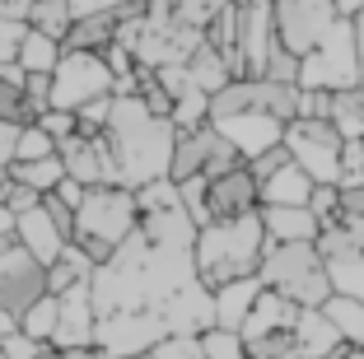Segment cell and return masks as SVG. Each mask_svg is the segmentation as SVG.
<instances>
[{
    "label": "cell",
    "instance_id": "1",
    "mask_svg": "<svg viewBox=\"0 0 364 359\" xmlns=\"http://www.w3.org/2000/svg\"><path fill=\"white\" fill-rule=\"evenodd\" d=\"M107 145L117 159L122 187L145 191L154 182H168L173 145H178V127L168 117H154L136 94H112V112H107Z\"/></svg>",
    "mask_w": 364,
    "mask_h": 359
},
{
    "label": "cell",
    "instance_id": "2",
    "mask_svg": "<svg viewBox=\"0 0 364 359\" xmlns=\"http://www.w3.org/2000/svg\"><path fill=\"white\" fill-rule=\"evenodd\" d=\"M267 229H262V210L243 215V220H220V224H201L192 247V266L196 280L205 289H225L234 280H252L262 271V257H267Z\"/></svg>",
    "mask_w": 364,
    "mask_h": 359
},
{
    "label": "cell",
    "instance_id": "3",
    "mask_svg": "<svg viewBox=\"0 0 364 359\" xmlns=\"http://www.w3.org/2000/svg\"><path fill=\"white\" fill-rule=\"evenodd\" d=\"M136 229H140L136 191L131 187H89L85 201L75 205V238H70V243L94 266H103Z\"/></svg>",
    "mask_w": 364,
    "mask_h": 359
},
{
    "label": "cell",
    "instance_id": "4",
    "mask_svg": "<svg viewBox=\"0 0 364 359\" xmlns=\"http://www.w3.org/2000/svg\"><path fill=\"white\" fill-rule=\"evenodd\" d=\"M205 43V33L187 28L182 19H173L168 0L150 5L140 19H127L117 28V47H127L136 56L140 70H168V65H187L192 52Z\"/></svg>",
    "mask_w": 364,
    "mask_h": 359
},
{
    "label": "cell",
    "instance_id": "5",
    "mask_svg": "<svg viewBox=\"0 0 364 359\" xmlns=\"http://www.w3.org/2000/svg\"><path fill=\"white\" fill-rule=\"evenodd\" d=\"M262 285L289 299L294 308H322L332 299V271L322 262L318 243H289V247H267L262 257Z\"/></svg>",
    "mask_w": 364,
    "mask_h": 359
},
{
    "label": "cell",
    "instance_id": "6",
    "mask_svg": "<svg viewBox=\"0 0 364 359\" xmlns=\"http://www.w3.org/2000/svg\"><path fill=\"white\" fill-rule=\"evenodd\" d=\"M136 201H140V233L150 247H159V252H192L196 247L201 224L187 215L173 182H154V187L136 191Z\"/></svg>",
    "mask_w": 364,
    "mask_h": 359
},
{
    "label": "cell",
    "instance_id": "7",
    "mask_svg": "<svg viewBox=\"0 0 364 359\" xmlns=\"http://www.w3.org/2000/svg\"><path fill=\"white\" fill-rule=\"evenodd\" d=\"M285 154L299 173H309L313 187H341V149L346 140L336 136L332 122H304L294 117L285 127Z\"/></svg>",
    "mask_w": 364,
    "mask_h": 359
},
{
    "label": "cell",
    "instance_id": "8",
    "mask_svg": "<svg viewBox=\"0 0 364 359\" xmlns=\"http://www.w3.org/2000/svg\"><path fill=\"white\" fill-rule=\"evenodd\" d=\"M299 89H318V94H341V89H360V52H355V28L336 23L332 38L318 52L304 56L299 65Z\"/></svg>",
    "mask_w": 364,
    "mask_h": 359
},
{
    "label": "cell",
    "instance_id": "9",
    "mask_svg": "<svg viewBox=\"0 0 364 359\" xmlns=\"http://www.w3.org/2000/svg\"><path fill=\"white\" fill-rule=\"evenodd\" d=\"M117 94V80L107 70L103 56L89 52H61V65L52 70V107L56 112H80L98 98Z\"/></svg>",
    "mask_w": 364,
    "mask_h": 359
},
{
    "label": "cell",
    "instance_id": "10",
    "mask_svg": "<svg viewBox=\"0 0 364 359\" xmlns=\"http://www.w3.org/2000/svg\"><path fill=\"white\" fill-rule=\"evenodd\" d=\"M243 168V159H238V149L229 145L225 136L215 127H201V131H187V136H178V145H173V164H168V182L173 187H182V182L192 178H225V173Z\"/></svg>",
    "mask_w": 364,
    "mask_h": 359
},
{
    "label": "cell",
    "instance_id": "11",
    "mask_svg": "<svg viewBox=\"0 0 364 359\" xmlns=\"http://www.w3.org/2000/svg\"><path fill=\"white\" fill-rule=\"evenodd\" d=\"M271 14H276V43L285 52H294L299 61L309 52H318L341 23L332 0H271Z\"/></svg>",
    "mask_w": 364,
    "mask_h": 359
},
{
    "label": "cell",
    "instance_id": "12",
    "mask_svg": "<svg viewBox=\"0 0 364 359\" xmlns=\"http://www.w3.org/2000/svg\"><path fill=\"white\" fill-rule=\"evenodd\" d=\"M43 294H47V266H38L14 238H5L0 243V317H10L19 327V317Z\"/></svg>",
    "mask_w": 364,
    "mask_h": 359
},
{
    "label": "cell",
    "instance_id": "13",
    "mask_svg": "<svg viewBox=\"0 0 364 359\" xmlns=\"http://www.w3.org/2000/svg\"><path fill=\"white\" fill-rule=\"evenodd\" d=\"M159 341H168L159 313H112V317H98V331H94V345L103 350V359H136V355H150Z\"/></svg>",
    "mask_w": 364,
    "mask_h": 359
},
{
    "label": "cell",
    "instance_id": "14",
    "mask_svg": "<svg viewBox=\"0 0 364 359\" xmlns=\"http://www.w3.org/2000/svg\"><path fill=\"white\" fill-rule=\"evenodd\" d=\"M154 313H159V322H164L168 336L196 341V336H205V331L215 327V294L201 285V280H187V285L173 289Z\"/></svg>",
    "mask_w": 364,
    "mask_h": 359
},
{
    "label": "cell",
    "instance_id": "15",
    "mask_svg": "<svg viewBox=\"0 0 364 359\" xmlns=\"http://www.w3.org/2000/svg\"><path fill=\"white\" fill-rule=\"evenodd\" d=\"M61 164H65V178L80 182V187H122L117 178V159H112V145H107V136H75L65 140L61 149Z\"/></svg>",
    "mask_w": 364,
    "mask_h": 359
},
{
    "label": "cell",
    "instance_id": "16",
    "mask_svg": "<svg viewBox=\"0 0 364 359\" xmlns=\"http://www.w3.org/2000/svg\"><path fill=\"white\" fill-rule=\"evenodd\" d=\"M276 14L271 0H252L247 10H238V56H243V80H262L271 52H276Z\"/></svg>",
    "mask_w": 364,
    "mask_h": 359
},
{
    "label": "cell",
    "instance_id": "17",
    "mask_svg": "<svg viewBox=\"0 0 364 359\" xmlns=\"http://www.w3.org/2000/svg\"><path fill=\"white\" fill-rule=\"evenodd\" d=\"M56 304H61V313H56V336H52V350H56V355H70V350H89V345H94V331H98L94 285L70 289V294H61Z\"/></svg>",
    "mask_w": 364,
    "mask_h": 359
},
{
    "label": "cell",
    "instance_id": "18",
    "mask_svg": "<svg viewBox=\"0 0 364 359\" xmlns=\"http://www.w3.org/2000/svg\"><path fill=\"white\" fill-rule=\"evenodd\" d=\"M262 210V196H257V182L252 173L234 168L225 178H215L205 187V224H220V220H243V215H257Z\"/></svg>",
    "mask_w": 364,
    "mask_h": 359
},
{
    "label": "cell",
    "instance_id": "19",
    "mask_svg": "<svg viewBox=\"0 0 364 359\" xmlns=\"http://www.w3.org/2000/svg\"><path fill=\"white\" fill-rule=\"evenodd\" d=\"M215 131H220V136L238 149V159H243V164H252L257 154H267V149H276L280 140H285V127H280V122H271V117H257V112L215 122Z\"/></svg>",
    "mask_w": 364,
    "mask_h": 359
},
{
    "label": "cell",
    "instance_id": "20",
    "mask_svg": "<svg viewBox=\"0 0 364 359\" xmlns=\"http://www.w3.org/2000/svg\"><path fill=\"white\" fill-rule=\"evenodd\" d=\"M14 243L23 247V252L33 257L38 266H52L56 257L70 247V238H65L61 229H56V220L38 205L33 215H23V220H14Z\"/></svg>",
    "mask_w": 364,
    "mask_h": 359
},
{
    "label": "cell",
    "instance_id": "21",
    "mask_svg": "<svg viewBox=\"0 0 364 359\" xmlns=\"http://www.w3.org/2000/svg\"><path fill=\"white\" fill-rule=\"evenodd\" d=\"M262 229H267L271 247H289V243H318L322 224L313 220L309 205H267L262 210Z\"/></svg>",
    "mask_w": 364,
    "mask_h": 359
},
{
    "label": "cell",
    "instance_id": "22",
    "mask_svg": "<svg viewBox=\"0 0 364 359\" xmlns=\"http://www.w3.org/2000/svg\"><path fill=\"white\" fill-rule=\"evenodd\" d=\"M294 345H299V359H346V341L336 336V327L322 317V308H304L299 322H294Z\"/></svg>",
    "mask_w": 364,
    "mask_h": 359
},
{
    "label": "cell",
    "instance_id": "23",
    "mask_svg": "<svg viewBox=\"0 0 364 359\" xmlns=\"http://www.w3.org/2000/svg\"><path fill=\"white\" fill-rule=\"evenodd\" d=\"M299 313H304V308H294L289 299H280L276 289H262L257 308L247 313V322H243V331H238V336H243L247 345H252V341H262V336H276V331H294Z\"/></svg>",
    "mask_w": 364,
    "mask_h": 359
},
{
    "label": "cell",
    "instance_id": "24",
    "mask_svg": "<svg viewBox=\"0 0 364 359\" xmlns=\"http://www.w3.org/2000/svg\"><path fill=\"white\" fill-rule=\"evenodd\" d=\"M117 10L107 14H85V19H70V33L61 38V52H89V56H103L107 47L117 43Z\"/></svg>",
    "mask_w": 364,
    "mask_h": 359
},
{
    "label": "cell",
    "instance_id": "25",
    "mask_svg": "<svg viewBox=\"0 0 364 359\" xmlns=\"http://www.w3.org/2000/svg\"><path fill=\"white\" fill-rule=\"evenodd\" d=\"M262 275H252V280H234V285H225V289H215V327L220 331H243V322H247V313L257 308V299H262Z\"/></svg>",
    "mask_w": 364,
    "mask_h": 359
},
{
    "label": "cell",
    "instance_id": "26",
    "mask_svg": "<svg viewBox=\"0 0 364 359\" xmlns=\"http://www.w3.org/2000/svg\"><path fill=\"white\" fill-rule=\"evenodd\" d=\"M0 122H10L19 131L38 122V107L28 98V75L19 65H0Z\"/></svg>",
    "mask_w": 364,
    "mask_h": 359
},
{
    "label": "cell",
    "instance_id": "27",
    "mask_svg": "<svg viewBox=\"0 0 364 359\" xmlns=\"http://www.w3.org/2000/svg\"><path fill=\"white\" fill-rule=\"evenodd\" d=\"M94 271H98V266L89 262V257L80 252L75 243H70V247H65V252L56 257L52 266H47V294H56V299H61V294H70V289L94 285Z\"/></svg>",
    "mask_w": 364,
    "mask_h": 359
},
{
    "label": "cell",
    "instance_id": "28",
    "mask_svg": "<svg viewBox=\"0 0 364 359\" xmlns=\"http://www.w3.org/2000/svg\"><path fill=\"white\" fill-rule=\"evenodd\" d=\"M257 196H262V210H267V205H309L313 201V178L299 173L294 164H285L271 182L257 187Z\"/></svg>",
    "mask_w": 364,
    "mask_h": 359
},
{
    "label": "cell",
    "instance_id": "29",
    "mask_svg": "<svg viewBox=\"0 0 364 359\" xmlns=\"http://www.w3.org/2000/svg\"><path fill=\"white\" fill-rule=\"evenodd\" d=\"M322 317L336 327V336L346 341V350H364V304L360 299L332 294L327 304H322Z\"/></svg>",
    "mask_w": 364,
    "mask_h": 359
},
{
    "label": "cell",
    "instance_id": "30",
    "mask_svg": "<svg viewBox=\"0 0 364 359\" xmlns=\"http://www.w3.org/2000/svg\"><path fill=\"white\" fill-rule=\"evenodd\" d=\"M187 75H192V85L201 89L205 98H215L220 89H229V85H234V75H229L225 56H220V52H210L205 43L192 52V61H187Z\"/></svg>",
    "mask_w": 364,
    "mask_h": 359
},
{
    "label": "cell",
    "instance_id": "31",
    "mask_svg": "<svg viewBox=\"0 0 364 359\" xmlns=\"http://www.w3.org/2000/svg\"><path fill=\"white\" fill-rule=\"evenodd\" d=\"M327 122L336 127V136L350 145V140H364V89H341L332 94V112Z\"/></svg>",
    "mask_w": 364,
    "mask_h": 359
},
{
    "label": "cell",
    "instance_id": "32",
    "mask_svg": "<svg viewBox=\"0 0 364 359\" xmlns=\"http://www.w3.org/2000/svg\"><path fill=\"white\" fill-rule=\"evenodd\" d=\"M10 178H14V182H23V187H33L38 196H52V191L65 182V164H61V154L38 159V164H14Z\"/></svg>",
    "mask_w": 364,
    "mask_h": 359
},
{
    "label": "cell",
    "instance_id": "33",
    "mask_svg": "<svg viewBox=\"0 0 364 359\" xmlns=\"http://www.w3.org/2000/svg\"><path fill=\"white\" fill-rule=\"evenodd\" d=\"M56 65H61V43L28 28V38H23V52H19V70H23V75H52Z\"/></svg>",
    "mask_w": 364,
    "mask_h": 359
},
{
    "label": "cell",
    "instance_id": "34",
    "mask_svg": "<svg viewBox=\"0 0 364 359\" xmlns=\"http://www.w3.org/2000/svg\"><path fill=\"white\" fill-rule=\"evenodd\" d=\"M56 313H61L56 294H43L38 304L28 308V313L19 317V336L38 341V345H52V336H56Z\"/></svg>",
    "mask_w": 364,
    "mask_h": 359
},
{
    "label": "cell",
    "instance_id": "35",
    "mask_svg": "<svg viewBox=\"0 0 364 359\" xmlns=\"http://www.w3.org/2000/svg\"><path fill=\"white\" fill-rule=\"evenodd\" d=\"M168 122L178 127V136H187V131H201V127H210V98H205L201 89H187V94H178V98H173V112H168Z\"/></svg>",
    "mask_w": 364,
    "mask_h": 359
},
{
    "label": "cell",
    "instance_id": "36",
    "mask_svg": "<svg viewBox=\"0 0 364 359\" xmlns=\"http://www.w3.org/2000/svg\"><path fill=\"white\" fill-rule=\"evenodd\" d=\"M28 28L61 43L65 33H70V5H65V0H33L28 5Z\"/></svg>",
    "mask_w": 364,
    "mask_h": 359
},
{
    "label": "cell",
    "instance_id": "37",
    "mask_svg": "<svg viewBox=\"0 0 364 359\" xmlns=\"http://www.w3.org/2000/svg\"><path fill=\"white\" fill-rule=\"evenodd\" d=\"M168 10H173V19H182L187 28L205 33L210 19H220V14L234 10V5H229V0H168Z\"/></svg>",
    "mask_w": 364,
    "mask_h": 359
},
{
    "label": "cell",
    "instance_id": "38",
    "mask_svg": "<svg viewBox=\"0 0 364 359\" xmlns=\"http://www.w3.org/2000/svg\"><path fill=\"white\" fill-rule=\"evenodd\" d=\"M196 345H201V359H247V341L238 331L210 327L205 336H196Z\"/></svg>",
    "mask_w": 364,
    "mask_h": 359
},
{
    "label": "cell",
    "instance_id": "39",
    "mask_svg": "<svg viewBox=\"0 0 364 359\" xmlns=\"http://www.w3.org/2000/svg\"><path fill=\"white\" fill-rule=\"evenodd\" d=\"M327 271H332V294H346V299H360L364 304V257L336 262V266H327Z\"/></svg>",
    "mask_w": 364,
    "mask_h": 359
},
{
    "label": "cell",
    "instance_id": "40",
    "mask_svg": "<svg viewBox=\"0 0 364 359\" xmlns=\"http://www.w3.org/2000/svg\"><path fill=\"white\" fill-rule=\"evenodd\" d=\"M56 154V140L38 127H23L19 131V149H14V164H38V159H52Z\"/></svg>",
    "mask_w": 364,
    "mask_h": 359
},
{
    "label": "cell",
    "instance_id": "41",
    "mask_svg": "<svg viewBox=\"0 0 364 359\" xmlns=\"http://www.w3.org/2000/svg\"><path fill=\"white\" fill-rule=\"evenodd\" d=\"M299 56L285 52V47H276L267 61V70H262V80H271V85H285V89H299Z\"/></svg>",
    "mask_w": 364,
    "mask_h": 359
},
{
    "label": "cell",
    "instance_id": "42",
    "mask_svg": "<svg viewBox=\"0 0 364 359\" xmlns=\"http://www.w3.org/2000/svg\"><path fill=\"white\" fill-rule=\"evenodd\" d=\"M247 359H299L294 345V331H276V336H262L247 345Z\"/></svg>",
    "mask_w": 364,
    "mask_h": 359
},
{
    "label": "cell",
    "instance_id": "43",
    "mask_svg": "<svg viewBox=\"0 0 364 359\" xmlns=\"http://www.w3.org/2000/svg\"><path fill=\"white\" fill-rule=\"evenodd\" d=\"M0 205H5L14 220H23V215H33L38 205H43V196H38L33 187H23V182H14V178H10L5 187H0Z\"/></svg>",
    "mask_w": 364,
    "mask_h": 359
},
{
    "label": "cell",
    "instance_id": "44",
    "mask_svg": "<svg viewBox=\"0 0 364 359\" xmlns=\"http://www.w3.org/2000/svg\"><path fill=\"white\" fill-rule=\"evenodd\" d=\"M33 127H38V131H47V136L56 140V149H61L65 140H75V136H80V122H75V112H56V107H47V112L38 117Z\"/></svg>",
    "mask_w": 364,
    "mask_h": 359
},
{
    "label": "cell",
    "instance_id": "45",
    "mask_svg": "<svg viewBox=\"0 0 364 359\" xmlns=\"http://www.w3.org/2000/svg\"><path fill=\"white\" fill-rule=\"evenodd\" d=\"M23 38H28V23L23 19H0V65H19Z\"/></svg>",
    "mask_w": 364,
    "mask_h": 359
},
{
    "label": "cell",
    "instance_id": "46",
    "mask_svg": "<svg viewBox=\"0 0 364 359\" xmlns=\"http://www.w3.org/2000/svg\"><path fill=\"white\" fill-rule=\"evenodd\" d=\"M313 220L327 229V224L341 220V187H313V201H309Z\"/></svg>",
    "mask_w": 364,
    "mask_h": 359
},
{
    "label": "cell",
    "instance_id": "47",
    "mask_svg": "<svg viewBox=\"0 0 364 359\" xmlns=\"http://www.w3.org/2000/svg\"><path fill=\"white\" fill-rule=\"evenodd\" d=\"M285 164H289L285 145H276V149H267V154H257V159H252V164H247V173H252V182L262 187V182H271L280 168H285Z\"/></svg>",
    "mask_w": 364,
    "mask_h": 359
},
{
    "label": "cell",
    "instance_id": "48",
    "mask_svg": "<svg viewBox=\"0 0 364 359\" xmlns=\"http://www.w3.org/2000/svg\"><path fill=\"white\" fill-rule=\"evenodd\" d=\"M150 359H201V345L187 341V336H168L150 350Z\"/></svg>",
    "mask_w": 364,
    "mask_h": 359
},
{
    "label": "cell",
    "instance_id": "49",
    "mask_svg": "<svg viewBox=\"0 0 364 359\" xmlns=\"http://www.w3.org/2000/svg\"><path fill=\"white\" fill-rule=\"evenodd\" d=\"M327 112H332V94L299 89V117H304V122H327Z\"/></svg>",
    "mask_w": 364,
    "mask_h": 359
},
{
    "label": "cell",
    "instance_id": "50",
    "mask_svg": "<svg viewBox=\"0 0 364 359\" xmlns=\"http://www.w3.org/2000/svg\"><path fill=\"white\" fill-rule=\"evenodd\" d=\"M47 355H52V345H38V341L19 336V331L5 341V359H47Z\"/></svg>",
    "mask_w": 364,
    "mask_h": 359
},
{
    "label": "cell",
    "instance_id": "51",
    "mask_svg": "<svg viewBox=\"0 0 364 359\" xmlns=\"http://www.w3.org/2000/svg\"><path fill=\"white\" fill-rule=\"evenodd\" d=\"M43 210L56 220V229H61L65 238H75V210H70V205H61L56 196H43Z\"/></svg>",
    "mask_w": 364,
    "mask_h": 359
},
{
    "label": "cell",
    "instance_id": "52",
    "mask_svg": "<svg viewBox=\"0 0 364 359\" xmlns=\"http://www.w3.org/2000/svg\"><path fill=\"white\" fill-rule=\"evenodd\" d=\"M341 220H360L364 224V182L341 187Z\"/></svg>",
    "mask_w": 364,
    "mask_h": 359
},
{
    "label": "cell",
    "instance_id": "53",
    "mask_svg": "<svg viewBox=\"0 0 364 359\" xmlns=\"http://www.w3.org/2000/svg\"><path fill=\"white\" fill-rule=\"evenodd\" d=\"M70 5V19H85V14H107V10H122L127 0H65Z\"/></svg>",
    "mask_w": 364,
    "mask_h": 359
},
{
    "label": "cell",
    "instance_id": "54",
    "mask_svg": "<svg viewBox=\"0 0 364 359\" xmlns=\"http://www.w3.org/2000/svg\"><path fill=\"white\" fill-rule=\"evenodd\" d=\"M14 149H19V127L0 122V168H5V173L14 168Z\"/></svg>",
    "mask_w": 364,
    "mask_h": 359
},
{
    "label": "cell",
    "instance_id": "55",
    "mask_svg": "<svg viewBox=\"0 0 364 359\" xmlns=\"http://www.w3.org/2000/svg\"><path fill=\"white\" fill-rule=\"evenodd\" d=\"M52 196H56V201H61V205H70V210H75V205L85 201V187H80V182H70V178H65L61 187L52 191Z\"/></svg>",
    "mask_w": 364,
    "mask_h": 359
},
{
    "label": "cell",
    "instance_id": "56",
    "mask_svg": "<svg viewBox=\"0 0 364 359\" xmlns=\"http://www.w3.org/2000/svg\"><path fill=\"white\" fill-rule=\"evenodd\" d=\"M332 5H336V19H346V23L364 14V0H332Z\"/></svg>",
    "mask_w": 364,
    "mask_h": 359
},
{
    "label": "cell",
    "instance_id": "57",
    "mask_svg": "<svg viewBox=\"0 0 364 359\" xmlns=\"http://www.w3.org/2000/svg\"><path fill=\"white\" fill-rule=\"evenodd\" d=\"M350 28H355V52H360V89H364V14L350 19Z\"/></svg>",
    "mask_w": 364,
    "mask_h": 359
},
{
    "label": "cell",
    "instance_id": "58",
    "mask_svg": "<svg viewBox=\"0 0 364 359\" xmlns=\"http://www.w3.org/2000/svg\"><path fill=\"white\" fill-rule=\"evenodd\" d=\"M5 238H14V215L0 205V243H5Z\"/></svg>",
    "mask_w": 364,
    "mask_h": 359
},
{
    "label": "cell",
    "instance_id": "59",
    "mask_svg": "<svg viewBox=\"0 0 364 359\" xmlns=\"http://www.w3.org/2000/svg\"><path fill=\"white\" fill-rule=\"evenodd\" d=\"M14 331H19V327H14L10 317H0V359H5V341H10V336H14Z\"/></svg>",
    "mask_w": 364,
    "mask_h": 359
},
{
    "label": "cell",
    "instance_id": "60",
    "mask_svg": "<svg viewBox=\"0 0 364 359\" xmlns=\"http://www.w3.org/2000/svg\"><path fill=\"white\" fill-rule=\"evenodd\" d=\"M229 5H234V10H247V5H252V0H229Z\"/></svg>",
    "mask_w": 364,
    "mask_h": 359
},
{
    "label": "cell",
    "instance_id": "61",
    "mask_svg": "<svg viewBox=\"0 0 364 359\" xmlns=\"http://www.w3.org/2000/svg\"><path fill=\"white\" fill-rule=\"evenodd\" d=\"M346 359H364V350H350V355H346Z\"/></svg>",
    "mask_w": 364,
    "mask_h": 359
},
{
    "label": "cell",
    "instance_id": "62",
    "mask_svg": "<svg viewBox=\"0 0 364 359\" xmlns=\"http://www.w3.org/2000/svg\"><path fill=\"white\" fill-rule=\"evenodd\" d=\"M5 182H10V173H5V168H0V187H5Z\"/></svg>",
    "mask_w": 364,
    "mask_h": 359
},
{
    "label": "cell",
    "instance_id": "63",
    "mask_svg": "<svg viewBox=\"0 0 364 359\" xmlns=\"http://www.w3.org/2000/svg\"><path fill=\"white\" fill-rule=\"evenodd\" d=\"M47 359H61V355H56V350H52V355H47Z\"/></svg>",
    "mask_w": 364,
    "mask_h": 359
},
{
    "label": "cell",
    "instance_id": "64",
    "mask_svg": "<svg viewBox=\"0 0 364 359\" xmlns=\"http://www.w3.org/2000/svg\"><path fill=\"white\" fill-rule=\"evenodd\" d=\"M136 359H150V355H136Z\"/></svg>",
    "mask_w": 364,
    "mask_h": 359
}]
</instances>
